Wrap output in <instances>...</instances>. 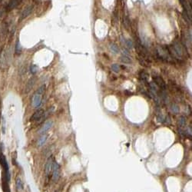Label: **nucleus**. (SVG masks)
Returning a JSON list of instances; mask_svg holds the SVG:
<instances>
[{
	"mask_svg": "<svg viewBox=\"0 0 192 192\" xmlns=\"http://www.w3.org/2000/svg\"><path fill=\"white\" fill-rule=\"evenodd\" d=\"M30 71H31V72L32 74H35V73L37 72V71H38V67H37L36 65H33L31 66Z\"/></svg>",
	"mask_w": 192,
	"mask_h": 192,
	"instance_id": "nucleus-24",
	"label": "nucleus"
},
{
	"mask_svg": "<svg viewBox=\"0 0 192 192\" xmlns=\"http://www.w3.org/2000/svg\"><path fill=\"white\" fill-rule=\"evenodd\" d=\"M184 133H185L187 135H189L190 137L191 136V127H190V126H188V127H187V129H186V131H184Z\"/></svg>",
	"mask_w": 192,
	"mask_h": 192,
	"instance_id": "nucleus-25",
	"label": "nucleus"
},
{
	"mask_svg": "<svg viewBox=\"0 0 192 192\" xmlns=\"http://www.w3.org/2000/svg\"><path fill=\"white\" fill-rule=\"evenodd\" d=\"M110 50H111V52H113L114 54L118 53V51H119L118 47L115 44H114V43H111V44L110 45Z\"/></svg>",
	"mask_w": 192,
	"mask_h": 192,
	"instance_id": "nucleus-15",
	"label": "nucleus"
},
{
	"mask_svg": "<svg viewBox=\"0 0 192 192\" xmlns=\"http://www.w3.org/2000/svg\"><path fill=\"white\" fill-rule=\"evenodd\" d=\"M173 50L175 52L177 56L182 57V55H183V48H182V46L178 42L174 41L173 43Z\"/></svg>",
	"mask_w": 192,
	"mask_h": 192,
	"instance_id": "nucleus-6",
	"label": "nucleus"
},
{
	"mask_svg": "<svg viewBox=\"0 0 192 192\" xmlns=\"http://www.w3.org/2000/svg\"><path fill=\"white\" fill-rule=\"evenodd\" d=\"M47 137H48V135L45 134H43L38 138V142H37L38 146H39V147L42 146V145L45 143V141H46V140H47Z\"/></svg>",
	"mask_w": 192,
	"mask_h": 192,
	"instance_id": "nucleus-12",
	"label": "nucleus"
},
{
	"mask_svg": "<svg viewBox=\"0 0 192 192\" xmlns=\"http://www.w3.org/2000/svg\"><path fill=\"white\" fill-rule=\"evenodd\" d=\"M140 78H141V79L142 81H144V82L147 81V73L144 72V71H141V74H140Z\"/></svg>",
	"mask_w": 192,
	"mask_h": 192,
	"instance_id": "nucleus-22",
	"label": "nucleus"
},
{
	"mask_svg": "<svg viewBox=\"0 0 192 192\" xmlns=\"http://www.w3.org/2000/svg\"><path fill=\"white\" fill-rule=\"evenodd\" d=\"M180 3L181 4L183 8H184V16L187 20L190 22L191 21V8L190 5L188 4V2L186 0H179Z\"/></svg>",
	"mask_w": 192,
	"mask_h": 192,
	"instance_id": "nucleus-1",
	"label": "nucleus"
},
{
	"mask_svg": "<svg viewBox=\"0 0 192 192\" xmlns=\"http://www.w3.org/2000/svg\"><path fill=\"white\" fill-rule=\"evenodd\" d=\"M16 187H17V190H21L23 189V184H22V181L20 178H17L16 179Z\"/></svg>",
	"mask_w": 192,
	"mask_h": 192,
	"instance_id": "nucleus-14",
	"label": "nucleus"
},
{
	"mask_svg": "<svg viewBox=\"0 0 192 192\" xmlns=\"http://www.w3.org/2000/svg\"><path fill=\"white\" fill-rule=\"evenodd\" d=\"M121 61L123 62V63H126V64H130L131 63V59L127 57V56H125V55H122L121 57Z\"/></svg>",
	"mask_w": 192,
	"mask_h": 192,
	"instance_id": "nucleus-17",
	"label": "nucleus"
},
{
	"mask_svg": "<svg viewBox=\"0 0 192 192\" xmlns=\"http://www.w3.org/2000/svg\"><path fill=\"white\" fill-rule=\"evenodd\" d=\"M45 85L43 84V85H41V86L36 91V93H38V94L42 95V94L45 93Z\"/></svg>",
	"mask_w": 192,
	"mask_h": 192,
	"instance_id": "nucleus-21",
	"label": "nucleus"
},
{
	"mask_svg": "<svg viewBox=\"0 0 192 192\" xmlns=\"http://www.w3.org/2000/svg\"><path fill=\"white\" fill-rule=\"evenodd\" d=\"M111 70L114 72H118L119 70H120V66L118 65V64H113L111 67Z\"/></svg>",
	"mask_w": 192,
	"mask_h": 192,
	"instance_id": "nucleus-23",
	"label": "nucleus"
},
{
	"mask_svg": "<svg viewBox=\"0 0 192 192\" xmlns=\"http://www.w3.org/2000/svg\"><path fill=\"white\" fill-rule=\"evenodd\" d=\"M15 54H17V55L20 54L21 51H22V47H21V45H20V43H19L18 39H17V41H16L15 49Z\"/></svg>",
	"mask_w": 192,
	"mask_h": 192,
	"instance_id": "nucleus-16",
	"label": "nucleus"
},
{
	"mask_svg": "<svg viewBox=\"0 0 192 192\" xmlns=\"http://www.w3.org/2000/svg\"><path fill=\"white\" fill-rule=\"evenodd\" d=\"M122 51H123V55H125V56H127V55H129L128 51H127V50H126L125 48H123V49H122Z\"/></svg>",
	"mask_w": 192,
	"mask_h": 192,
	"instance_id": "nucleus-26",
	"label": "nucleus"
},
{
	"mask_svg": "<svg viewBox=\"0 0 192 192\" xmlns=\"http://www.w3.org/2000/svg\"><path fill=\"white\" fill-rule=\"evenodd\" d=\"M170 110L173 113L177 114L179 112V107L176 104H171L170 105Z\"/></svg>",
	"mask_w": 192,
	"mask_h": 192,
	"instance_id": "nucleus-18",
	"label": "nucleus"
},
{
	"mask_svg": "<svg viewBox=\"0 0 192 192\" xmlns=\"http://www.w3.org/2000/svg\"><path fill=\"white\" fill-rule=\"evenodd\" d=\"M22 1V0H10L8 5H7V10L10 11V10H12V9L15 8Z\"/></svg>",
	"mask_w": 192,
	"mask_h": 192,
	"instance_id": "nucleus-11",
	"label": "nucleus"
},
{
	"mask_svg": "<svg viewBox=\"0 0 192 192\" xmlns=\"http://www.w3.org/2000/svg\"><path fill=\"white\" fill-rule=\"evenodd\" d=\"M44 110L43 109H39L38 111H36L32 116L31 117V121H39L40 119L42 118V117L44 116Z\"/></svg>",
	"mask_w": 192,
	"mask_h": 192,
	"instance_id": "nucleus-7",
	"label": "nucleus"
},
{
	"mask_svg": "<svg viewBox=\"0 0 192 192\" xmlns=\"http://www.w3.org/2000/svg\"><path fill=\"white\" fill-rule=\"evenodd\" d=\"M124 44H125V45H126V47H127V48H132L133 46H134L133 42H132V41H131V39H127V40H125V41H124Z\"/></svg>",
	"mask_w": 192,
	"mask_h": 192,
	"instance_id": "nucleus-20",
	"label": "nucleus"
},
{
	"mask_svg": "<svg viewBox=\"0 0 192 192\" xmlns=\"http://www.w3.org/2000/svg\"><path fill=\"white\" fill-rule=\"evenodd\" d=\"M1 15H2V11H0V17H1Z\"/></svg>",
	"mask_w": 192,
	"mask_h": 192,
	"instance_id": "nucleus-27",
	"label": "nucleus"
},
{
	"mask_svg": "<svg viewBox=\"0 0 192 192\" xmlns=\"http://www.w3.org/2000/svg\"><path fill=\"white\" fill-rule=\"evenodd\" d=\"M33 10V6L31 5H27L21 12V15H20V17H19V22L20 21H22L23 19H25V18H27L32 12Z\"/></svg>",
	"mask_w": 192,
	"mask_h": 192,
	"instance_id": "nucleus-3",
	"label": "nucleus"
},
{
	"mask_svg": "<svg viewBox=\"0 0 192 192\" xmlns=\"http://www.w3.org/2000/svg\"><path fill=\"white\" fill-rule=\"evenodd\" d=\"M41 100H42V95L38 94V93H35V94L32 97L31 99V104L34 108H38L41 104Z\"/></svg>",
	"mask_w": 192,
	"mask_h": 192,
	"instance_id": "nucleus-4",
	"label": "nucleus"
},
{
	"mask_svg": "<svg viewBox=\"0 0 192 192\" xmlns=\"http://www.w3.org/2000/svg\"><path fill=\"white\" fill-rule=\"evenodd\" d=\"M157 121H158L160 123H164L165 117H164L161 113H160V111H158V112H157Z\"/></svg>",
	"mask_w": 192,
	"mask_h": 192,
	"instance_id": "nucleus-19",
	"label": "nucleus"
},
{
	"mask_svg": "<svg viewBox=\"0 0 192 192\" xmlns=\"http://www.w3.org/2000/svg\"><path fill=\"white\" fill-rule=\"evenodd\" d=\"M185 124H186V118L184 116H180L177 121L178 128H183L185 126Z\"/></svg>",
	"mask_w": 192,
	"mask_h": 192,
	"instance_id": "nucleus-13",
	"label": "nucleus"
},
{
	"mask_svg": "<svg viewBox=\"0 0 192 192\" xmlns=\"http://www.w3.org/2000/svg\"><path fill=\"white\" fill-rule=\"evenodd\" d=\"M35 81H36V78L35 77H32L28 80V81L27 82L26 86H25V93H28L31 90L34 84H35Z\"/></svg>",
	"mask_w": 192,
	"mask_h": 192,
	"instance_id": "nucleus-10",
	"label": "nucleus"
},
{
	"mask_svg": "<svg viewBox=\"0 0 192 192\" xmlns=\"http://www.w3.org/2000/svg\"><path fill=\"white\" fill-rule=\"evenodd\" d=\"M52 180L54 182H57L60 177V167L58 164L53 161L52 164Z\"/></svg>",
	"mask_w": 192,
	"mask_h": 192,
	"instance_id": "nucleus-2",
	"label": "nucleus"
},
{
	"mask_svg": "<svg viewBox=\"0 0 192 192\" xmlns=\"http://www.w3.org/2000/svg\"><path fill=\"white\" fill-rule=\"evenodd\" d=\"M55 192H58V191H57V190H56V191H55Z\"/></svg>",
	"mask_w": 192,
	"mask_h": 192,
	"instance_id": "nucleus-28",
	"label": "nucleus"
},
{
	"mask_svg": "<svg viewBox=\"0 0 192 192\" xmlns=\"http://www.w3.org/2000/svg\"><path fill=\"white\" fill-rule=\"evenodd\" d=\"M154 82L156 84V85L161 88V90L162 91H165L166 90V84L164 82V81L163 80V78L160 76H154Z\"/></svg>",
	"mask_w": 192,
	"mask_h": 192,
	"instance_id": "nucleus-5",
	"label": "nucleus"
},
{
	"mask_svg": "<svg viewBox=\"0 0 192 192\" xmlns=\"http://www.w3.org/2000/svg\"><path fill=\"white\" fill-rule=\"evenodd\" d=\"M52 164H53V160H52V157H50L47 160V162L45 165V173L46 176H48L49 174L51 173V169H52Z\"/></svg>",
	"mask_w": 192,
	"mask_h": 192,
	"instance_id": "nucleus-9",
	"label": "nucleus"
},
{
	"mask_svg": "<svg viewBox=\"0 0 192 192\" xmlns=\"http://www.w3.org/2000/svg\"><path fill=\"white\" fill-rule=\"evenodd\" d=\"M52 124H53V121H51V120L47 121L46 122L44 123V124H43V125L41 126V127L39 129L38 133H39V134H44V133H45L48 130H49V129L51 127Z\"/></svg>",
	"mask_w": 192,
	"mask_h": 192,
	"instance_id": "nucleus-8",
	"label": "nucleus"
}]
</instances>
